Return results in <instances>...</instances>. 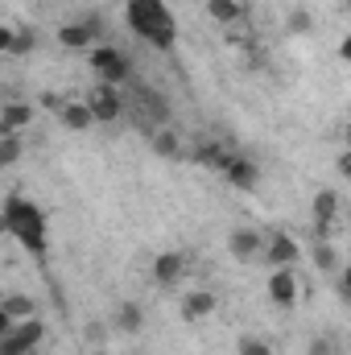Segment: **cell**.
<instances>
[{"mask_svg": "<svg viewBox=\"0 0 351 355\" xmlns=\"http://www.w3.org/2000/svg\"><path fill=\"white\" fill-rule=\"evenodd\" d=\"M46 327L37 318H25L21 327H12L8 335H0V355H33V347L42 343Z\"/></svg>", "mask_w": 351, "mask_h": 355, "instance_id": "cell-4", "label": "cell"}, {"mask_svg": "<svg viewBox=\"0 0 351 355\" xmlns=\"http://www.w3.org/2000/svg\"><path fill=\"white\" fill-rule=\"evenodd\" d=\"M207 12H211L219 25H236L244 8H240V0H207Z\"/></svg>", "mask_w": 351, "mask_h": 355, "instance_id": "cell-18", "label": "cell"}, {"mask_svg": "<svg viewBox=\"0 0 351 355\" xmlns=\"http://www.w3.org/2000/svg\"><path fill=\"white\" fill-rule=\"evenodd\" d=\"M264 261H268L273 268L298 265V240H293V236H285V232H277V236L264 244Z\"/></svg>", "mask_w": 351, "mask_h": 355, "instance_id": "cell-9", "label": "cell"}, {"mask_svg": "<svg viewBox=\"0 0 351 355\" xmlns=\"http://www.w3.org/2000/svg\"><path fill=\"white\" fill-rule=\"evenodd\" d=\"M232 157H236V153H232L228 145H219V141H203V145L194 149V162H203V166H215V170H223Z\"/></svg>", "mask_w": 351, "mask_h": 355, "instance_id": "cell-16", "label": "cell"}, {"mask_svg": "<svg viewBox=\"0 0 351 355\" xmlns=\"http://www.w3.org/2000/svg\"><path fill=\"white\" fill-rule=\"evenodd\" d=\"M0 314H4L8 322H25V318H33V297H25V293H8V297L0 302Z\"/></svg>", "mask_w": 351, "mask_h": 355, "instance_id": "cell-17", "label": "cell"}, {"mask_svg": "<svg viewBox=\"0 0 351 355\" xmlns=\"http://www.w3.org/2000/svg\"><path fill=\"white\" fill-rule=\"evenodd\" d=\"M91 112H95V120L99 124H108V120H116L120 112H124V103H120V95H116V87L112 83H99V87L91 91Z\"/></svg>", "mask_w": 351, "mask_h": 355, "instance_id": "cell-7", "label": "cell"}, {"mask_svg": "<svg viewBox=\"0 0 351 355\" xmlns=\"http://www.w3.org/2000/svg\"><path fill=\"white\" fill-rule=\"evenodd\" d=\"M339 174H348V178H351V149L343 153V157H339Z\"/></svg>", "mask_w": 351, "mask_h": 355, "instance_id": "cell-26", "label": "cell"}, {"mask_svg": "<svg viewBox=\"0 0 351 355\" xmlns=\"http://www.w3.org/2000/svg\"><path fill=\"white\" fill-rule=\"evenodd\" d=\"M91 67H95V75H99L103 83H112V87H120V83L128 79V58H124L116 46H91Z\"/></svg>", "mask_w": 351, "mask_h": 355, "instance_id": "cell-3", "label": "cell"}, {"mask_svg": "<svg viewBox=\"0 0 351 355\" xmlns=\"http://www.w3.org/2000/svg\"><path fill=\"white\" fill-rule=\"evenodd\" d=\"M116 327L124 331V335H137L141 327H145V314H141V306H120V314H116Z\"/></svg>", "mask_w": 351, "mask_h": 355, "instance_id": "cell-19", "label": "cell"}, {"mask_svg": "<svg viewBox=\"0 0 351 355\" xmlns=\"http://www.w3.org/2000/svg\"><path fill=\"white\" fill-rule=\"evenodd\" d=\"M310 355H331V339H314L310 343Z\"/></svg>", "mask_w": 351, "mask_h": 355, "instance_id": "cell-25", "label": "cell"}, {"mask_svg": "<svg viewBox=\"0 0 351 355\" xmlns=\"http://www.w3.org/2000/svg\"><path fill=\"white\" fill-rule=\"evenodd\" d=\"M29 124H33V107L29 103H4V112H0V128L4 132H21Z\"/></svg>", "mask_w": 351, "mask_h": 355, "instance_id": "cell-14", "label": "cell"}, {"mask_svg": "<svg viewBox=\"0 0 351 355\" xmlns=\"http://www.w3.org/2000/svg\"><path fill=\"white\" fill-rule=\"evenodd\" d=\"M335 207H339V198H335L331 190H318V194H314V232H318V240H327L331 219H335Z\"/></svg>", "mask_w": 351, "mask_h": 355, "instance_id": "cell-11", "label": "cell"}, {"mask_svg": "<svg viewBox=\"0 0 351 355\" xmlns=\"http://www.w3.org/2000/svg\"><path fill=\"white\" fill-rule=\"evenodd\" d=\"M91 355H103V352H91Z\"/></svg>", "mask_w": 351, "mask_h": 355, "instance_id": "cell-30", "label": "cell"}, {"mask_svg": "<svg viewBox=\"0 0 351 355\" xmlns=\"http://www.w3.org/2000/svg\"><path fill=\"white\" fill-rule=\"evenodd\" d=\"M182 268H186L182 252H162V257L153 261V281H157V285H174V281H182Z\"/></svg>", "mask_w": 351, "mask_h": 355, "instance_id": "cell-13", "label": "cell"}, {"mask_svg": "<svg viewBox=\"0 0 351 355\" xmlns=\"http://www.w3.org/2000/svg\"><path fill=\"white\" fill-rule=\"evenodd\" d=\"M223 178H228V182H232V186H236V190H252V186H257V182H261V166H257V162H248V157H240V153H236V157H232V162H228V166H223Z\"/></svg>", "mask_w": 351, "mask_h": 355, "instance_id": "cell-10", "label": "cell"}, {"mask_svg": "<svg viewBox=\"0 0 351 355\" xmlns=\"http://www.w3.org/2000/svg\"><path fill=\"white\" fill-rule=\"evenodd\" d=\"M339 54H343V58L351 62V37H343V46H339Z\"/></svg>", "mask_w": 351, "mask_h": 355, "instance_id": "cell-27", "label": "cell"}, {"mask_svg": "<svg viewBox=\"0 0 351 355\" xmlns=\"http://www.w3.org/2000/svg\"><path fill=\"white\" fill-rule=\"evenodd\" d=\"M153 149H157V153H166V157H174V153H178V137L170 132V128H162V132L153 137Z\"/></svg>", "mask_w": 351, "mask_h": 355, "instance_id": "cell-21", "label": "cell"}, {"mask_svg": "<svg viewBox=\"0 0 351 355\" xmlns=\"http://www.w3.org/2000/svg\"><path fill=\"white\" fill-rule=\"evenodd\" d=\"M348 149H351V128H348Z\"/></svg>", "mask_w": 351, "mask_h": 355, "instance_id": "cell-29", "label": "cell"}, {"mask_svg": "<svg viewBox=\"0 0 351 355\" xmlns=\"http://www.w3.org/2000/svg\"><path fill=\"white\" fill-rule=\"evenodd\" d=\"M343 293H348V302H351V268L343 272Z\"/></svg>", "mask_w": 351, "mask_h": 355, "instance_id": "cell-28", "label": "cell"}, {"mask_svg": "<svg viewBox=\"0 0 351 355\" xmlns=\"http://www.w3.org/2000/svg\"><path fill=\"white\" fill-rule=\"evenodd\" d=\"M21 157V137L17 132H4V149H0V166H12Z\"/></svg>", "mask_w": 351, "mask_h": 355, "instance_id": "cell-20", "label": "cell"}, {"mask_svg": "<svg viewBox=\"0 0 351 355\" xmlns=\"http://www.w3.org/2000/svg\"><path fill=\"white\" fill-rule=\"evenodd\" d=\"M264 240L261 232H252V227H240V232H232L228 236V252L236 257V261H257V257H264Z\"/></svg>", "mask_w": 351, "mask_h": 355, "instance_id": "cell-6", "label": "cell"}, {"mask_svg": "<svg viewBox=\"0 0 351 355\" xmlns=\"http://www.w3.org/2000/svg\"><path fill=\"white\" fill-rule=\"evenodd\" d=\"M285 25H289V33H310V25H314V21H310V12H306V8H293Z\"/></svg>", "mask_w": 351, "mask_h": 355, "instance_id": "cell-22", "label": "cell"}, {"mask_svg": "<svg viewBox=\"0 0 351 355\" xmlns=\"http://www.w3.org/2000/svg\"><path fill=\"white\" fill-rule=\"evenodd\" d=\"M124 21L137 37H145L157 50H170L178 42V21L166 8V0H128L124 4Z\"/></svg>", "mask_w": 351, "mask_h": 355, "instance_id": "cell-1", "label": "cell"}, {"mask_svg": "<svg viewBox=\"0 0 351 355\" xmlns=\"http://www.w3.org/2000/svg\"><path fill=\"white\" fill-rule=\"evenodd\" d=\"M4 232L17 236L29 252H42V248H46V215H42L33 202L17 198V194L4 198Z\"/></svg>", "mask_w": 351, "mask_h": 355, "instance_id": "cell-2", "label": "cell"}, {"mask_svg": "<svg viewBox=\"0 0 351 355\" xmlns=\"http://www.w3.org/2000/svg\"><path fill=\"white\" fill-rule=\"evenodd\" d=\"M211 310H215V293H207V289H194V293L182 297V318H186V322H198V318H207Z\"/></svg>", "mask_w": 351, "mask_h": 355, "instance_id": "cell-12", "label": "cell"}, {"mask_svg": "<svg viewBox=\"0 0 351 355\" xmlns=\"http://www.w3.org/2000/svg\"><path fill=\"white\" fill-rule=\"evenodd\" d=\"M314 265H318V268H335V252H331V244H327V240H318V244H314Z\"/></svg>", "mask_w": 351, "mask_h": 355, "instance_id": "cell-23", "label": "cell"}, {"mask_svg": "<svg viewBox=\"0 0 351 355\" xmlns=\"http://www.w3.org/2000/svg\"><path fill=\"white\" fill-rule=\"evenodd\" d=\"M58 120H62L67 128L83 132V128L95 124V112H91V103H62V107H58Z\"/></svg>", "mask_w": 351, "mask_h": 355, "instance_id": "cell-15", "label": "cell"}, {"mask_svg": "<svg viewBox=\"0 0 351 355\" xmlns=\"http://www.w3.org/2000/svg\"><path fill=\"white\" fill-rule=\"evenodd\" d=\"M95 33H99V21L87 17V21H79V25H62V29H58V42H62L67 50H91V46H95Z\"/></svg>", "mask_w": 351, "mask_h": 355, "instance_id": "cell-8", "label": "cell"}, {"mask_svg": "<svg viewBox=\"0 0 351 355\" xmlns=\"http://www.w3.org/2000/svg\"><path fill=\"white\" fill-rule=\"evenodd\" d=\"M268 297L277 306H293L298 302V268L285 265V268H273L268 272Z\"/></svg>", "mask_w": 351, "mask_h": 355, "instance_id": "cell-5", "label": "cell"}, {"mask_svg": "<svg viewBox=\"0 0 351 355\" xmlns=\"http://www.w3.org/2000/svg\"><path fill=\"white\" fill-rule=\"evenodd\" d=\"M240 355H273V352H268L264 339H252V335H248V339H240Z\"/></svg>", "mask_w": 351, "mask_h": 355, "instance_id": "cell-24", "label": "cell"}]
</instances>
